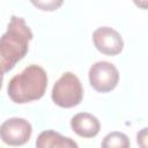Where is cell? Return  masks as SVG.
Wrapping results in <instances>:
<instances>
[{
  "mask_svg": "<svg viewBox=\"0 0 148 148\" xmlns=\"http://www.w3.org/2000/svg\"><path fill=\"white\" fill-rule=\"evenodd\" d=\"M51 98L60 108L69 109L79 105L83 98V88L80 79L72 72L64 73L54 83Z\"/></svg>",
  "mask_w": 148,
  "mask_h": 148,
  "instance_id": "3",
  "label": "cell"
},
{
  "mask_svg": "<svg viewBox=\"0 0 148 148\" xmlns=\"http://www.w3.org/2000/svg\"><path fill=\"white\" fill-rule=\"evenodd\" d=\"M71 127L79 136L94 138L99 133L101 124L94 114L88 112H80L72 117Z\"/></svg>",
  "mask_w": 148,
  "mask_h": 148,
  "instance_id": "7",
  "label": "cell"
},
{
  "mask_svg": "<svg viewBox=\"0 0 148 148\" xmlns=\"http://www.w3.org/2000/svg\"><path fill=\"white\" fill-rule=\"evenodd\" d=\"M32 3L35 5V6H37V7H39L42 10H54V9H57L59 6H61L62 5V1H37V2H35V1H32Z\"/></svg>",
  "mask_w": 148,
  "mask_h": 148,
  "instance_id": "10",
  "label": "cell"
},
{
  "mask_svg": "<svg viewBox=\"0 0 148 148\" xmlns=\"http://www.w3.org/2000/svg\"><path fill=\"white\" fill-rule=\"evenodd\" d=\"M89 83L98 92L112 91L119 81V72L117 67L105 60L95 62L89 68Z\"/></svg>",
  "mask_w": 148,
  "mask_h": 148,
  "instance_id": "4",
  "label": "cell"
},
{
  "mask_svg": "<svg viewBox=\"0 0 148 148\" xmlns=\"http://www.w3.org/2000/svg\"><path fill=\"white\" fill-rule=\"evenodd\" d=\"M36 148H79V146L73 139L49 130L37 136Z\"/></svg>",
  "mask_w": 148,
  "mask_h": 148,
  "instance_id": "8",
  "label": "cell"
},
{
  "mask_svg": "<svg viewBox=\"0 0 148 148\" xmlns=\"http://www.w3.org/2000/svg\"><path fill=\"white\" fill-rule=\"evenodd\" d=\"M32 133L31 124L24 118H9L0 125V139L14 147L25 145Z\"/></svg>",
  "mask_w": 148,
  "mask_h": 148,
  "instance_id": "5",
  "label": "cell"
},
{
  "mask_svg": "<svg viewBox=\"0 0 148 148\" xmlns=\"http://www.w3.org/2000/svg\"><path fill=\"white\" fill-rule=\"evenodd\" d=\"M34 35L23 17L13 15L0 37V74H5L24 58Z\"/></svg>",
  "mask_w": 148,
  "mask_h": 148,
  "instance_id": "1",
  "label": "cell"
},
{
  "mask_svg": "<svg viewBox=\"0 0 148 148\" xmlns=\"http://www.w3.org/2000/svg\"><path fill=\"white\" fill-rule=\"evenodd\" d=\"M2 81H3V74H0V89L2 87Z\"/></svg>",
  "mask_w": 148,
  "mask_h": 148,
  "instance_id": "11",
  "label": "cell"
},
{
  "mask_svg": "<svg viewBox=\"0 0 148 148\" xmlns=\"http://www.w3.org/2000/svg\"><path fill=\"white\" fill-rule=\"evenodd\" d=\"M92 42L95 47L106 56H117L124 49L123 37L117 30L110 27L97 28L92 32Z\"/></svg>",
  "mask_w": 148,
  "mask_h": 148,
  "instance_id": "6",
  "label": "cell"
},
{
  "mask_svg": "<svg viewBox=\"0 0 148 148\" xmlns=\"http://www.w3.org/2000/svg\"><path fill=\"white\" fill-rule=\"evenodd\" d=\"M131 142L128 136L123 132H111L106 134L102 141V148H130Z\"/></svg>",
  "mask_w": 148,
  "mask_h": 148,
  "instance_id": "9",
  "label": "cell"
},
{
  "mask_svg": "<svg viewBox=\"0 0 148 148\" xmlns=\"http://www.w3.org/2000/svg\"><path fill=\"white\" fill-rule=\"evenodd\" d=\"M47 87V74L38 65H29L20 74L13 76L7 87L9 98L24 104L42 98Z\"/></svg>",
  "mask_w": 148,
  "mask_h": 148,
  "instance_id": "2",
  "label": "cell"
}]
</instances>
